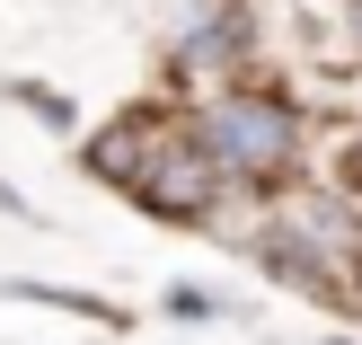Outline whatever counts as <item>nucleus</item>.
<instances>
[{
  "label": "nucleus",
  "mask_w": 362,
  "mask_h": 345,
  "mask_svg": "<svg viewBox=\"0 0 362 345\" xmlns=\"http://www.w3.org/2000/svg\"><path fill=\"white\" fill-rule=\"evenodd\" d=\"M194 151L212 159L221 186H274L300 159V124H292V106H274V98H221L204 115V133H194Z\"/></svg>",
  "instance_id": "obj_1"
},
{
  "label": "nucleus",
  "mask_w": 362,
  "mask_h": 345,
  "mask_svg": "<svg viewBox=\"0 0 362 345\" xmlns=\"http://www.w3.org/2000/svg\"><path fill=\"white\" fill-rule=\"evenodd\" d=\"M257 257L274 266L283 283H310V293H318V283H327V248H310V239H292V230H265V239H257Z\"/></svg>",
  "instance_id": "obj_2"
},
{
  "label": "nucleus",
  "mask_w": 362,
  "mask_h": 345,
  "mask_svg": "<svg viewBox=\"0 0 362 345\" xmlns=\"http://www.w3.org/2000/svg\"><path fill=\"white\" fill-rule=\"evenodd\" d=\"M230 45H239V18H221V9H204L186 27V53H194V62H230Z\"/></svg>",
  "instance_id": "obj_3"
},
{
  "label": "nucleus",
  "mask_w": 362,
  "mask_h": 345,
  "mask_svg": "<svg viewBox=\"0 0 362 345\" xmlns=\"http://www.w3.org/2000/svg\"><path fill=\"white\" fill-rule=\"evenodd\" d=\"M345 186L362 195V142H354V151H345Z\"/></svg>",
  "instance_id": "obj_4"
},
{
  "label": "nucleus",
  "mask_w": 362,
  "mask_h": 345,
  "mask_svg": "<svg viewBox=\"0 0 362 345\" xmlns=\"http://www.w3.org/2000/svg\"><path fill=\"white\" fill-rule=\"evenodd\" d=\"M0 213H27V204H18V195H9V186H0Z\"/></svg>",
  "instance_id": "obj_5"
},
{
  "label": "nucleus",
  "mask_w": 362,
  "mask_h": 345,
  "mask_svg": "<svg viewBox=\"0 0 362 345\" xmlns=\"http://www.w3.org/2000/svg\"><path fill=\"white\" fill-rule=\"evenodd\" d=\"M354 35H362V0H354Z\"/></svg>",
  "instance_id": "obj_6"
}]
</instances>
